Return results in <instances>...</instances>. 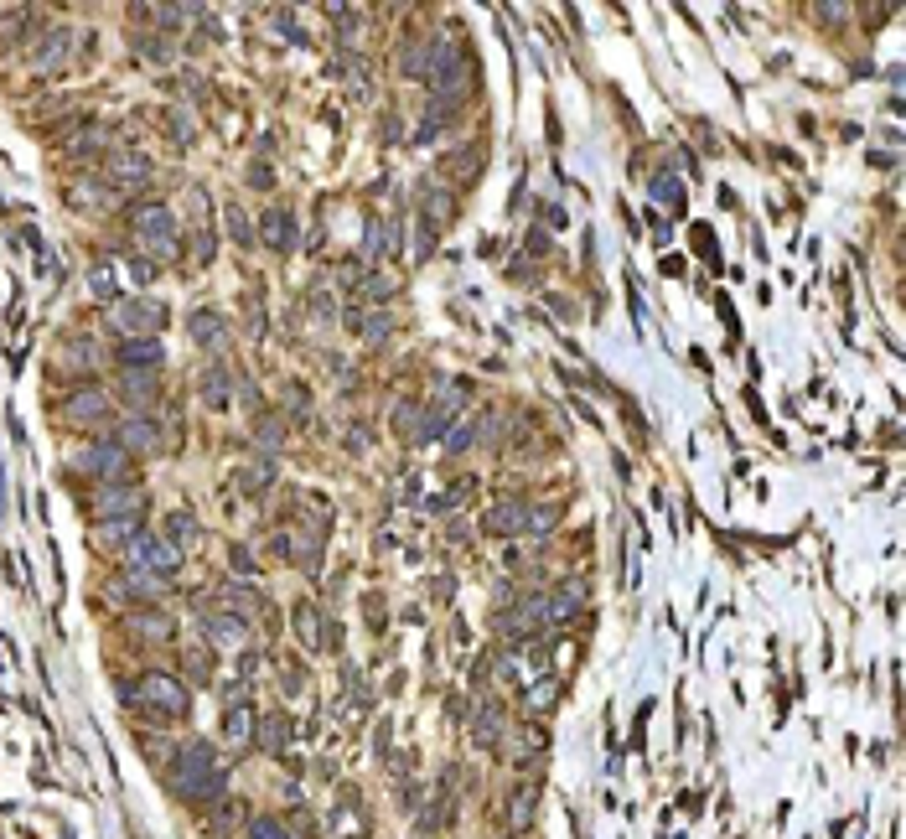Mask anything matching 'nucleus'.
Segmentation results:
<instances>
[{"instance_id":"obj_1","label":"nucleus","mask_w":906,"mask_h":839,"mask_svg":"<svg viewBox=\"0 0 906 839\" xmlns=\"http://www.w3.org/2000/svg\"><path fill=\"white\" fill-rule=\"evenodd\" d=\"M223 772L228 762H218L207 741H186L171 762V793L182 803H213V798H223Z\"/></svg>"},{"instance_id":"obj_2","label":"nucleus","mask_w":906,"mask_h":839,"mask_svg":"<svg viewBox=\"0 0 906 839\" xmlns=\"http://www.w3.org/2000/svg\"><path fill=\"white\" fill-rule=\"evenodd\" d=\"M120 699L145 710L150 720H161V726L166 720H182L192 710V694H186V684L177 673H140L135 684H120Z\"/></svg>"},{"instance_id":"obj_3","label":"nucleus","mask_w":906,"mask_h":839,"mask_svg":"<svg viewBox=\"0 0 906 839\" xmlns=\"http://www.w3.org/2000/svg\"><path fill=\"white\" fill-rule=\"evenodd\" d=\"M130 229H135V239H140L150 254H182V233H177V218L161 208V203H150V208H140L135 218H130Z\"/></svg>"},{"instance_id":"obj_4","label":"nucleus","mask_w":906,"mask_h":839,"mask_svg":"<svg viewBox=\"0 0 906 839\" xmlns=\"http://www.w3.org/2000/svg\"><path fill=\"white\" fill-rule=\"evenodd\" d=\"M130 570H140V575H156V581H171L177 570H182V549L177 545H166V539H145V534H135L130 539Z\"/></svg>"},{"instance_id":"obj_5","label":"nucleus","mask_w":906,"mask_h":839,"mask_svg":"<svg viewBox=\"0 0 906 839\" xmlns=\"http://www.w3.org/2000/svg\"><path fill=\"white\" fill-rule=\"evenodd\" d=\"M145 508V492L140 487H124V483H109L88 498V519L94 524H120V519H140Z\"/></svg>"},{"instance_id":"obj_6","label":"nucleus","mask_w":906,"mask_h":839,"mask_svg":"<svg viewBox=\"0 0 906 839\" xmlns=\"http://www.w3.org/2000/svg\"><path fill=\"white\" fill-rule=\"evenodd\" d=\"M78 472L99 477L104 487H109V483H124V477H130V451H124L120 441H99V446H88V451L78 456Z\"/></svg>"},{"instance_id":"obj_7","label":"nucleus","mask_w":906,"mask_h":839,"mask_svg":"<svg viewBox=\"0 0 906 839\" xmlns=\"http://www.w3.org/2000/svg\"><path fill=\"white\" fill-rule=\"evenodd\" d=\"M62 415L73 420V425H104V420L114 415V404H109V394H104V389H94V383H78L73 394L62 399Z\"/></svg>"},{"instance_id":"obj_8","label":"nucleus","mask_w":906,"mask_h":839,"mask_svg":"<svg viewBox=\"0 0 906 839\" xmlns=\"http://www.w3.org/2000/svg\"><path fill=\"white\" fill-rule=\"evenodd\" d=\"M109 321H114L124 337H156V327L166 321V311L156 306V301H120V306L109 311Z\"/></svg>"},{"instance_id":"obj_9","label":"nucleus","mask_w":906,"mask_h":839,"mask_svg":"<svg viewBox=\"0 0 906 839\" xmlns=\"http://www.w3.org/2000/svg\"><path fill=\"white\" fill-rule=\"evenodd\" d=\"M114 441H120L124 451H130V456H156V451H166V430L156 425V420H145V415H140V420H124Z\"/></svg>"},{"instance_id":"obj_10","label":"nucleus","mask_w":906,"mask_h":839,"mask_svg":"<svg viewBox=\"0 0 906 839\" xmlns=\"http://www.w3.org/2000/svg\"><path fill=\"white\" fill-rule=\"evenodd\" d=\"M451 814H456V803H451V777H446V782L435 788L430 803H420V808H414V829H420L425 839H435L446 824H451Z\"/></svg>"},{"instance_id":"obj_11","label":"nucleus","mask_w":906,"mask_h":839,"mask_svg":"<svg viewBox=\"0 0 906 839\" xmlns=\"http://www.w3.org/2000/svg\"><path fill=\"white\" fill-rule=\"evenodd\" d=\"M534 814H539V782H518L513 793H508V808H503L508 829L523 839L529 829H534Z\"/></svg>"},{"instance_id":"obj_12","label":"nucleus","mask_w":906,"mask_h":839,"mask_svg":"<svg viewBox=\"0 0 906 839\" xmlns=\"http://www.w3.org/2000/svg\"><path fill=\"white\" fill-rule=\"evenodd\" d=\"M161 357H166V347L156 342V337H124L120 342V368L124 374H150Z\"/></svg>"},{"instance_id":"obj_13","label":"nucleus","mask_w":906,"mask_h":839,"mask_svg":"<svg viewBox=\"0 0 906 839\" xmlns=\"http://www.w3.org/2000/svg\"><path fill=\"white\" fill-rule=\"evenodd\" d=\"M482 161H487V146H482V140H467L461 150H451V156L440 161V171H446V176H456V182H476Z\"/></svg>"},{"instance_id":"obj_14","label":"nucleus","mask_w":906,"mask_h":839,"mask_svg":"<svg viewBox=\"0 0 906 839\" xmlns=\"http://www.w3.org/2000/svg\"><path fill=\"white\" fill-rule=\"evenodd\" d=\"M124 627L135 632V637H145V643H166L171 637V617L156 607H140V611H124Z\"/></svg>"},{"instance_id":"obj_15","label":"nucleus","mask_w":906,"mask_h":839,"mask_svg":"<svg viewBox=\"0 0 906 839\" xmlns=\"http://www.w3.org/2000/svg\"><path fill=\"white\" fill-rule=\"evenodd\" d=\"M544 601H549V622H570L580 611V601H585V581H559Z\"/></svg>"},{"instance_id":"obj_16","label":"nucleus","mask_w":906,"mask_h":839,"mask_svg":"<svg viewBox=\"0 0 906 839\" xmlns=\"http://www.w3.org/2000/svg\"><path fill=\"white\" fill-rule=\"evenodd\" d=\"M523 519H529V508H523V503H513V498H503V503H493V508H487V519H482V528H487V534H518V528H523Z\"/></svg>"},{"instance_id":"obj_17","label":"nucleus","mask_w":906,"mask_h":839,"mask_svg":"<svg viewBox=\"0 0 906 839\" xmlns=\"http://www.w3.org/2000/svg\"><path fill=\"white\" fill-rule=\"evenodd\" d=\"M259 239H265L275 254H290V249H295V218H290V212H265Z\"/></svg>"},{"instance_id":"obj_18","label":"nucleus","mask_w":906,"mask_h":839,"mask_svg":"<svg viewBox=\"0 0 906 839\" xmlns=\"http://www.w3.org/2000/svg\"><path fill=\"white\" fill-rule=\"evenodd\" d=\"M497 735H503V705H493V699H487V705L476 710V720H472V741L482 746V752H493Z\"/></svg>"},{"instance_id":"obj_19","label":"nucleus","mask_w":906,"mask_h":839,"mask_svg":"<svg viewBox=\"0 0 906 839\" xmlns=\"http://www.w3.org/2000/svg\"><path fill=\"white\" fill-rule=\"evenodd\" d=\"M239 824H244V803H239V798H213V814H207V829H213L218 839H228L233 829H239Z\"/></svg>"},{"instance_id":"obj_20","label":"nucleus","mask_w":906,"mask_h":839,"mask_svg":"<svg viewBox=\"0 0 906 839\" xmlns=\"http://www.w3.org/2000/svg\"><path fill=\"white\" fill-rule=\"evenodd\" d=\"M223 607L233 611L239 622H244V617H265V611H269L265 596H259L254 586H223Z\"/></svg>"},{"instance_id":"obj_21","label":"nucleus","mask_w":906,"mask_h":839,"mask_svg":"<svg viewBox=\"0 0 906 839\" xmlns=\"http://www.w3.org/2000/svg\"><path fill=\"white\" fill-rule=\"evenodd\" d=\"M290 622H295V632H301V643H306L311 653H322V632H327V622H322V611L311 607V601H301V607L290 611Z\"/></svg>"},{"instance_id":"obj_22","label":"nucleus","mask_w":906,"mask_h":839,"mask_svg":"<svg viewBox=\"0 0 906 839\" xmlns=\"http://www.w3.org/2000/svg\"><path fill=\"white\" fill-rule=\"evenodd\" d=\"M120 394H124L130 410H150V404H156V374H124Z\"/></svg>"},{"instance_id":"obj_23","label":"nucleus","mask_w":906,"mask_h":839,"mask_svg":"<svg viewBox=\"0 0 906 839\" xmlns=\"http://www.w3.org/2000/svg\"><path fill=\"white\" fill-rule=\"evenodd\" d=\"M223 735L233 741V746H249V735H254V710H249L244 699H239V705H228V715H223Z\"/></svg>"},{"instance_id":"obj_24","label":"nucleus","mask_w":906,"mask_h":839,"mask_svg":"<svg viewBox=\"0 0 906 839\" xmlns=\"http://www.w3.org/2000/svg\"><path fill=\"white\" fill-rule=\"evenodd\" d=\"M192 337L203 342V347H223V337H228V321L218 311H197L192 316Z\"/></svg>"},{"instance_id":"obj_25","label":"nucleus","mask_w":906,"mask_h":839,"mask_svg":"<svg viewBox=\"0 0 906 839\" xmlns=\"http://www.w3.org/2000/svg\"><path fill=\"white\" fill-rule=\"evenodd\" d=\"M197 539V519L186 513V508H177V513H166V545H192Z\"/></svg>"},{"instance_id":"obj_26","label":"nucleus","mask_w":906,"mask_h":839,"mask_svg":"<svg viewBox=\"0 0 906 839\" xmlns=\"http://www.w3.org/2000/svg\"><path fill=\"white\" fill-rule=\"evenodd\" d=\"M73 47V32H47V42H37V68H58Z\"/></svg>"},{"instance_id":"obj_27","label":"nucleus","mask_w":906,"mask_h":839,"mask_svg":"<svg viewBox=\"0 0 906 839\" xmlns=\"http://www.w3.org/2000/svg\"><path fill=\"white\" fill-rule=\"evenodd\" d=\"M182 669H186L192 684H207V679H213V653H207V648H186L182 653Z\"/></svg>"},{"instance_id":"obj_28","label":"nucleus","mask_w":906,"mask_h":839,"mask_svg":"<svg viewBox=\"0 0 906 839\" xmlns=\"http://www.w3.org/2000/svg\"><path fill=\"white\" fill-rule=\"evenodd\" d=\"M228 383H233V378H228V368H223V363H213V368L203 374V399H207V404H223V399H228Z\"/></svg>"},{"instance_id":"obj_29","label":"nucleus","mask_w":906,"mask_h":839,"mask_svg":"<svg viewBox=\"0 0 906 839\" xmlns=\"http://www.w3.org/2000/svg\"><path fill=\"white\" fill-rule=\"evenodd\" d=\"M239 632H244L239 617H207L203 622V637H213V643H239Z\"/></svg>"},{"instance_id":"obj_30","label":"nucleus","mask_w":906,"mask_h":839,"mask_svg":"<svg viewBox=\"0 0 906 839\" xmlns=\"http://www.w3.org/2000/svg\"><path fill=\"white\" fill-rule=\"evenodd\" d=\"M285 726H290L285 715H265V720H259V746L280 756V741H285Z\"/></svg>"},{"instance_id":"obj_31","label":"nucleus","mask_w":906,"mask_h":839,"mask_svg":"<svg viewBox=\"0 0 906 839\" xmlns=\"http://www.w3.org/2000/svg\"><path fill=\"white\" fill-rule=\"evenodd\" d=\"M269 483H275V466H269V462L244 466V472H239V487H244V492H265Z\"/></svg>"},{"instance_id":"obj_32","label":"nucleus","mask_w":906,"mask_h":839,"mask_svg":"<svg viewBox=\"0 0 906 839\" xmlns=\"http://www.w3.org/2000/svg\"><path fill=\"white\" fill-rule=\"evenodd\" d=\"M249 839H295V834H290L280 818H254V824H249Z\"/></svg>"},{"instance_id":"obj_33","label":"nucleus","mask_w":906,"mask_h":839,"mask_svg":"<svg viewBox=\"0 0 906 839\" xmlns=\"http://www.w3.org/2000/svg\"><path fill=\"white\" fill-rule=\"evenodd\" d=\"M228 233H233L239 244H249V239H254V229H249V218H244V208H239V203H228Z\"/></svg>"},{"instance_id":"obj_34","label":"nucleus","mask_w":906,"mask_h":839,"mask_svg":"<svg viewBox=\"0 0 906 839\" xmlns=\"http://www.w3.org/2000/svg\"><path fill=\"white\" fill-rule=\"evenodd\" d=\"M280 690H285V694H301V690H306V669L285 658V669H280Z\"/></svg>"},{"instance_id":"obj_35","label":"nucleus","mask_w":906,"mask_h":839,"mask_svg":"<svg viewBox=\"0 0 906 839\" xmlns=\"http://www.w3.org/2000/svg\"><path fill=\"white\" fill-rule=\"evenodd\" d=\"M559 524V508H529V519H523V528H555Z\"/></svg>"},{"instance_id":"obj_36","label":"nucleus","mask_w":906,"mask_h":839,"mask_svg":"<svg viewBox=\"0 0 906 839\" xmlns=\"http://www.w3.org/2000/svg\"><path fill=\"white\" fill-rule=\"evenodd\" d=\"M425 212H430V218H446V212H451V197H446L440 187H430L425 192Z\"/></svg>"},{"instance_id":"obj_37","label":"nucleus","mask_w":906,"mask_h":839,"mask_svg":"<svg viewBox=\"0 0 906 839\" xmlns=\"http://www.w3.org/2000/svg\"><path fill=\"white\" fill-rule=\"evenodd\" d=\"M228 555H233V570H239V575H259V565H254V555H249L244 545H233Z\"/></svg>"},{"instance_id":"obj_38","label":"nucleus","mask_w":906,"mask_h":839,"mask_svg":"<svg viewBox=\"0 0 906 839\" xmlns=\"http://www.w3.org/2000/svg\"><path fill=\"white\" fill-rule=\"evenodd\" d=\"M68 363H83V368H94V342H73V347H68Z\"/></svg>"},{"instance_id":"obj_39","label":"nucleus","mask_w":906,"mask_h":839,"mask_svg":"<svg viewBox=\"0 0 906 839\" xmlns=\"http://www.w3.org/2000/svg\"><path fill=\"white\" fill-rule=\"evenodd\" d=\"M254 436H259V446L275 451V446H280V425H275V420H259V430H254Z\"/></svg>"},{"instance_id":"obj_40","label":"nucleus","mask_w":906,"mask_h":839,"mask_svg":"<svg viewBox=\"0 0 906 839\" xmlns=\"http://www.w3.org/2000/svg\"><path fill=\"white\" fill-rule=\"evenodd\" d=\"M658 203H668V208H679V187H674V176H658Z\"/></svg>"},{"instance_id":"obj_41","label":"nucleus","mask_w":906,"mask_h":839,"mask_svg":"<svg viewBox=\"0 0 906 839\" xmlns=\"http://www.w3.org/2000/svg\"><path fill=\"white\" fill-rule=\"evenodd\" d=\"M394 291H399V280H389V275L368 280V295H373V301H384V295H394Z\"/></svg>"},{"instance_id":"obj_42","label":"nucleus","mask_w":906,"mask_h":839,"mask_svg":"<svg viewBox=\"0 0 906 839\" xmlns=\"http://www.w3.org/2000/svg\"><path fill=\"white\" fill-rule=\"evenodd\" d=\"M389 327H394L389 316H373V321H368V337H373V342H384V337H389Z\"/></svg>"},{"instance_id":"obj_43","label":"nucleus","mask_w":906,"mask_h":839,"mask_svg":"<svg viewBox=\"0 0 906 839\" xmlns=\"http://www.w3.org/2000/svg\"><path fill=\"white\" fill-rule=\"evenodd\" d=\"M285 404H295V410L306 415V389H301V383H290V389H285Z\"/></svg>"},{"instance_id":"obj_44","label":"nucleus","mask_w":906,"mask_h":839,"mask_svg":"<svg viewBox=\"0 0 906 839\" xmlns=\"http://www.w3.org/2000/svg\"><path fill=\"white\" fill-rule=\"evenodd\" d=\"M368 622L373 627H384V601H378V596H368Z\"/></svg>"}]
</instances>
